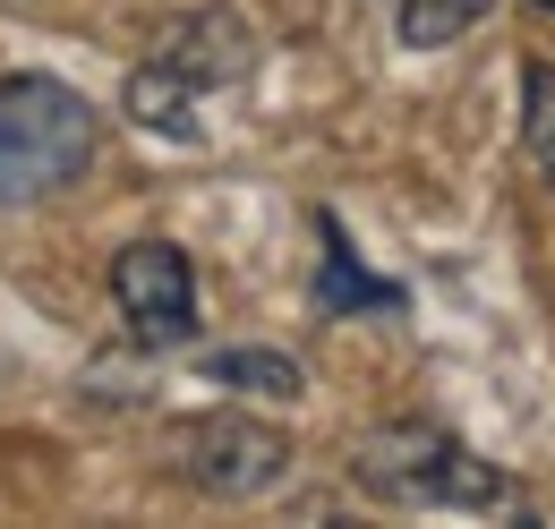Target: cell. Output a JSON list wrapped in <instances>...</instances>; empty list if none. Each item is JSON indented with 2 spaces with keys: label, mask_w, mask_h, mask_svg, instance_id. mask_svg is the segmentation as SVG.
<instances>
[{
  "label": "cell",
  "mask_w": 555,
  "mask_h": 529,
  "mask_svg": "<svg viewBox=\"0 0 555 529\" xmlns=\"http://www.w3.org/2000/svg\"><path fill=\"white\" fill-rule=\"evenodd\" d=\"M112 308L129 317V333L145 350H180L197 333V264L171 240H129L112 257Z\"/></svg>",
  "instance_id": "4"
},
{
  "label": "cell",
  "mask_w": 555,
  "mask_h": 529,
  "mask_svg": "<svg viewBox=\"0 0 555 529\" xmlns=\"http://www.w3.org/2000/svg\"><path fill=\"white\" fill-rule=\"evenodd\" d=\"M180 469L222 495V504H240V495H266L282 469H291V436L266 427V418H240V410H206V418H180Z\"/></svg>",
  "instance_id": "3"
},
{
  "label": "cell",
  "mask_w": 555,
  "mask_h": 529,
  "mask_svg": "<svg viewBox=\"0 0 555 529\" xmlns=\"http://www.w3.org/2000/svg\"><path fill=\"white\" fill-rule=\"evenodd\" d=\"M547 9H555V0H547Z\"/></svg>",
  "instance_id": "11"
},
{
  "label": "cell",
  "mask_w": 555,
  "mask_h": 529,
  "mask_svg": "<svg viewBox=\"0 0 555 529\" xmlns=\"http://www.w3.org/2000/svg\"><path fill=\"white\" fill-rule=\"evenodd\" d=\"M350 478L376 495V504H453V513H487V504H513V478L487 469L479 453H462L444 427L427 418H393L359 444Z\"/></svg>",
  "instance_id": "2"
},
{
  "label": "cell",
  "mask_w": 555,
  "mask_h": 529,
  "mask_svg": "<svg viewBox=\"0 0 555 529\" xmlns=\"http://www.w3.org/2000/svg\"><path fill=\"white\" fill-rule=\"evenodd\" d=\"M317 240H325V264H317V317H393L402 308V291L393 282H376L367 264L350 257V240H343V222L334 214H317Z\"/></svg>",
  "instance_id": "6"
},
{
  "label": "cell",
  "mask_w": 555,
  "mask_h": 529,
  "mask_svg": "<svg viewBox=\"0 0 555 529\" xmlns=\"http://www.w3.org/2000/svg\"><path fill=\"white\" fill-rule=\"evenodd\" d=\"M206 376H214V385H231V393H266V401H299V393H308L299 359H282V350H214Z\"/></svg>",
  "instance_id": "8"
},
{
  "label": "cell",
  "mask_w": 555,
  "mask_h": 529,
  "mask_svg": "<svg viewBox=\"0 0 555 529\" xmlns=\"http://www.w3.org/2000/svg\"><path fill=\"white\" fill-rule=\"evenodd\" d=\"M94 103L61 77H0V205H43L94 163Z\"/></svg>",
  "instance_id": "1"
},
{
  "label": "cell",
  "mask_w": 555,
  "mask_h": 529,
  "mask_svg": "<svg viewBox=\"0 0 555 529\" xmlns=\"http://www.w3.org/2000/svg\"><path fill=\"white\" fill-rule=\"evenodd\" d=\"M495 0H402V43L411 52H436V43H462Z\"/></svg>",
  "instance_id": "9"
},
{
  "label": "cell",
  "mask_w": 555,
  "mask_h": 529,
  "mask_svg": "<svg viewBox=\"0 0 555 529\" xmlns=\"http://www.w3.org/2000/svg\"><path fill=\"white\" fill-rule=\"evenodd\" d=\"M129 120L154 137H197V86L180 77V68H163V61H145L138 77H129Z\"/></svg>",
  "instance_id": "7"
},
{
  "label": "cell",
  "mask_w": 555,
  "mask_h": 529,
  "mask_svg": "<svg viewBox=\"0 0 555 529\" xmlns=\"http://www.w3.org/2000/svg\"><path fill=\"white\" fill-rule=\"evenodd\" d=\"M521 145H530V163L555 180V68L547 61L521 68Z\"/></svg>",
  "instance_id": "10"
},
{
  "label": "cell",
  "mask_w": 555,
  "mask_h": 529,
  "mask_svg": "<svg viewBox=\"0 0 555 529\" xmlns=\"http://www.w3.org/2000/svg\"><path fill=\"white\" fill-rule=\"evenodd\" d=\"M154 61L180 68L197 94H214V86H240V77H248L257 35H248V17H240V9H189V17H171V26H163V52H154Z\"/></svg>",
  "instance_id": "5"
}]
</instances>
